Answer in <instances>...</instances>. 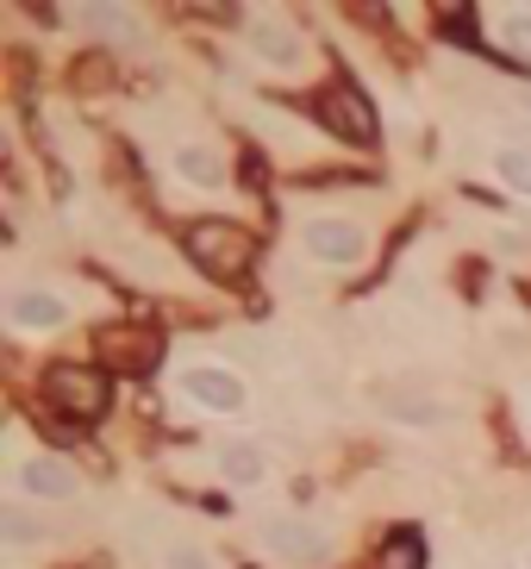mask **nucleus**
Wrapping results in <instances>:
<instances>
[{
	"label": "nucleus",
	"instance_id": "6e6552de",
	"mask_svg": "<svg viewBox=\"0 0 531 569\" xmlns=\"http://www.w3.org/2000/svg\"><path fill=\"white\" fill-rule=\"evenodd\" d=\"M76 470L63 457H25L20 463V494L25 501H76Z\"/></svg>",
	"mask_w": 531,
	"mask_h": 569
},
{
	"label": "nucleus",
	"instance_id": "412c9836",
	"mask_svg": "<svg viewBox=\"0 0 531 569\" xmlns=\"http://www.w3.org/2000/svg\"><path fill=\"white\" fill-rule=\"evenodd\" d=\"M525 107H531V95H525Z\"/></svg>",
	"mask_w": 531,
	"mask_h": 569
},
{
	"label": "nucleus",
	"instance_id": "f3484780",
	"mask_svg": "<svg viewBox=\"0 0 531 569\" xmlns=\"http://www.w3.org/2000/svg\"><path fill=\"white\" fill-rule=\"evenodd\" d=\"M0 538H7V545H39L44 532L32 526V519H25L20 507H7V513H0Z\"/></svg>",
	"mask_w": 531,
	"mask_h": 569
},
{
	"label": "nucleus",
	"instance_id": "0eeeda50",
	"mask_svg": "<svg viewBox=\"0 0 531 569\" xmlns=\"http://www.w3.org/2000/svg\"><path fill=\"white\" fill-rule=\"evenodd\" d=\"M63 319H69V307H63V295H51V288H13V295H7V326H13V332H57Z\"/></svg>",
	"mask_w": 531,
	"mask_h": 569
},
{
	"label": "nucleus",
	"instance_id": "2eb2a0df",
	"mask_svg": "<svg viewBox=\"0 0 531 569\" xmlns=\"http://www.w3.org/2000/svg\"><path fill=\"white\" fill-rule=\"evenodd\" d=\"M494 32H500V44H507L512 57H525V63H531V7H507Z\"/></svg>",
	"mask_w": 531,
	"mask_h": 569
},
{
	"label": "nucleus",
	"instance_id": "39448f33",
	"mask_svg": "<svg viewBox=\"0 0 531 569\" xmlns=\"http://www.w3.org/2000/svg\"><path fill=\"white\" fill-rule=\"evenodd\" d=\"M245 44H250V57L269 63V69H301L306 51H301V32L288 20H275V13H250L245 20Z\"/></svg>",
	"mask_w": 531,
	"mask_h": 569
},
{
	"label": "nucleus",
	"instance_id": "6ab92c4d",
	"mask_svg": "<svg viewBox=\"0 0 531 569\" xmlns=\"http://www.w3.org/2000/svg\"><path fill=\"white\" fill-rule=\"evenodd\" d=\"M163 563H170V569H213L194 545H170V557H163Z\"/></svg>",
	"mask_w": 531,
	"mask_h": 569
},
{
	"label": "nucleus",
	"instance_id": "9b49d317",
	"mask_svg": "<svg viewBox=\"0 0 531 569\" xmlns=\"http://www.w3.org/2000/svg\"><path fill=\"white\" fill-rule=\"evenodd\" d=\"M325 119H332L338 132H357V144L376 138V113H369V100H362L357 88H338V95L325 100Z\"/></svg>",
	"mask_w": 531,
	"mask_h": 569
},
{
	"label": "nucleus",
	"instance_id": "423d86ee",
	"mask_svg": "<svg viewBox=\"0 0 531 569\" xmlns=\"http://www.w3.org/2000/svg\"><path fill=\"white\" fill-rule=\"evenodd\" d=\"M182 394L207 413H238L245 407V382H238L231 370H219V363H194V370L182 375Z\"/></svg>",
	"mask_w": 531,
	"mask_h": 569
},
{
	"label": "nucleus",
	"instance_id": "4468645a",
	"mask_svg": "<svg viewBox=\"0 0 531 569\" xmlns=\"http://www.w3.org/2000/svg\"><path fill=\"white\" fill-rule=\"evenodd\" d=\"M494 176L507 182V188H519V195H531V151L500 144V151H494Z\"/></svg>",
	"mask_w": 531,
	"mask_h": 569
},
{
	"label": "nucleus",
	"instance_id": "ddd939ff",
	"mask_svg": "<svg viewBox=\"0 0 531 569\" xmlns=\"http://www.w3.org/2000/svg\"><path fill=\"white\" fill-rule=\"evenodd\" d=\"M219 475H226L231 489H257V482H263V451H257L250 438L219 445Z\"/></svg>",
	"mask_w": 531,
	"mask_h": 569
},
{
	"label": "nucleus",
	"instance_id": "f8f14e48",
	"mask_svg": "<svg viewBox=\"0 0 531 569\" xmlns=\"http://www.w3.org/2000/svg\"><path fill=\"white\" fill-rule=\"evenodd\" d=\"M175 176L194 182V188H219V182H226V157H219L213 144H182V151H175Z\"/></svg>",
	"mask_w": 531,
	"mask_h": 569
},
{
	"label": "nucleus",
	"instance_id": "dca6fc26",
	"mask_svg": "<svg viewBox=\"0 0 531 569\" xmlns=\"http://www.w3.org/2000/svg\"><path fill=\"white\" fill-rule=\"evenodd\" d=\"M381 413H388V419H413V426H437V419H444V407L419 401V394H394V401H381Z\"/></svg>",
	"mask_w": 531,
	"mask_h": 569
},
{
	"label": "nucleus",
	"instance_id": "20e7f679",
	"mask_svg": "<svg viewBox=\"0 0 531 569\" xmlns=\"http://www.w3.org/2000/svg\"><path fill=\"white\" fill-rule=\"evenodd\" d=\"M301 244L319 256V263H332V270H350V263H362V251H369V232H362L357 219L325 214V219H306Z\"/></svg>",
	"mask_w": 531,
	"mask_h": 569
},
{
	"label": "nucleus",
	"instance_id": "f257e3e1",
	"mask_svg": "<svg viewBox=\"0 0 531 569\" xmlns=\"http://www.w3.org/2000/svg\"><path fill=\"white\" fill-rule=\"evenodd\" d=\"M182 244H188L194 270L213 275V282H238V275L250 270V251H257L238 219H194Z\"/></svg>",
	"mask_w": 531,
	"mask_h": 569
},
{
	"label": "nucleus",
	"instance_id": "7ed1b4c3",
	"mask_svg": "<svg viewBox=\"0 0 531 569\" xmlns=\"http://www.w3.org/2000/svg\"><path fill=\"white\" fill-rule=\"evenodd\" d=\"M257 538H263V550H275V557H282V563H294V569H319L325 557H332V532L306 526V519H294V513L263 519V526H257Z\"/></svg>",
	"mask_w": 531,
	"mask_h": 569
},
{
	"label": "nucleus",
	"instance_id": "1a4fd4ad",
	"mask_svg": "<svg viewBox=\"0 0 531 569\" xmlns=\"http://www.w3.org/2000/svg\"><path fill=\"white\" fill-rule=\"evenodd\" d=\"M82 25H88L100 44H138V39H144V20H138V13H126V7H113V0L82 7Z\"/></svg>",
	"mask_w": 531,
	"mask_h": 569
},
{
	"label": "nucleus",
	"instance_id": "f03ea898",
	"mask_svg": "<svg viewBox=\"0 0 531 569\" xmlns=\"http://www.w3.org/2000/svg\"><path fill=\"white\" fill-rule=\"evenodd\" d=\"M44 394H51V407L69 413V419H100L113 382H107V370H95V363H51Z\"/></svg>",
	"mask_w": 531,
	"mask_h": 569
},
{
	"label": "nucleus",
	"instance_id": "aec40b11",
	"mask_svg": "<svg viewBox=\"0 0 531 569\" xmlns=\"http://www.w3.org/2000/svg\"><path fill=\"white\" fill-rule=\"evenodd\" d=\"M525 569H531V550H525Z\"/></svg>",
	"mask_w": 531,
	"mask_h": 569
},
{
	"label": "nucleus",
	"instance_id": "9d476101",
	"mask_svg": "<svg viewBox=\"0 0 531 569\" xmlns=\"http://www.w3.org/2000/svg\"><path fill=\"white\" fill-rule=\"evenodd\" d=\"M100 351H113L126 370H144V363H156V332H144V326H107Z\"/></svg>",
	"mask_w": 531,
	"mask_h": 569
},
{
	"label": "nucleus",
	"instance_id": "a211bd4d",
	"mask_svg": "<svg viewBox=\"0 0 531 569\" xmlns=\"http://www.w3.org/2000/svg\"><path fill=\"white\" fill-rule=\"evenodd\" d=\"M388 550H394V557H388L394 569H419V532H400V538H394Z\"/></svg>",
	"mask_w": 531,
	"mask_h": 569
}]
</instances>
